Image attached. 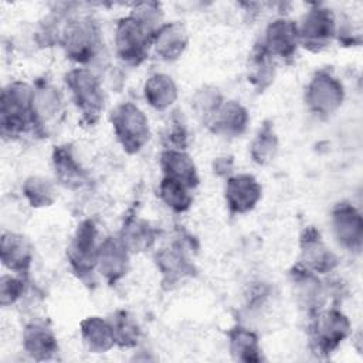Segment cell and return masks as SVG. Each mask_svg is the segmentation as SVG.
I'll list each match as a JSON object with an SVG mask.
<instances>
[{
  "mask_svg": "<svg viewBox=\"0 0 363 363\" xmlns=\"http://www.w3.org/2000/svg\"><path fill=\"white\" fill-rule=\"evenodd\" d=\"M261 45L272 58H291L299 45L296 23L288 18L271 21L265 30Z\"/></svg>",
  "mask_w": 363,
  "mask_h": 363,
  "instance_id": "7c38bea8",
  "label": "cell"
},
{
  "mask_svg": "<svg viewBox=\"0 0 363 363\" xmlns=\"http://www.w3.org/2000/svg\"><path fill=\"white\" fill-rule=\"evenodd\" d=\"M23 193L34 207L50 206L55 200L54 184L48 179L40 176L28 177L23 184Z\"/></svg>",
  "mask_w": 363,
  "mask_h": 363,
  "instance_id": "4dcf8cb0",
  "label": "cell"
},
{
  "mask_svg": "<svg viewBox=\"0 0 363 363\" xmlns=\"http://www.w3.org/2000/svg\"><path fill=\"white\" fill-rule=\"evenodd\" d=\"M166 140L169 143L167 149L184 150V146L187 143V129L180 116L173 115L170 118V123L166 130Z\"/></svg>",
  "mask_w": 363,
  "mask_h": 363,
  "instance_id": "e575fe53",
  "label": "cell"
},
{
  "mask_svg": "<svg viewBox=\"0 0 363 363\" xmlns=\"http://www.w3.org/2000/svg\"><path fill=\"white\" fill-rule=\"evenodd\" d=\"M301 264L315 274H326L337 264L335 254L325 245L319 231L313 227L306 228L301 235Z\"/></svg>",
  "mask_w": 363,
  "mask_h": 363,
  "instance_id": "4fadbf2b",
  "label": "cell"
},
{
  "mask_svg": "<svg viewBox=\"0 0 363 363\" xmlns=\"http://www.w3.org/2000/svg\"><path fill=\"white\" fill-rule=\"evenodd\" d=\"M159 196L169 208L177 213L186 211L193 201L189 187L164 176L159 184Z\"/></svg>",
  "mask_w": 363,
  "mask_h": 363,
  "instance_id": "83f0119b",
  "label": "cell"
},
{
  "mask_svg": "<svg viewBox=\"0 0 363 363\" xmlns=\"http://www.w3.org/2000/svg\"><path fill=\"white\" fill-rule=\"evenodd\" d=\"M98 247L95 223L92 220H84L78 225L68 247V259L75 274L86 277L94 272L96 268Z\"/></svg>",
  "mask_w": 363,
  "mask_h": 363,
  "instance_id": "9c48e42d",
  "label": "cell"
},
{
  "mask_svg": "<svg viewBox=\"0 0 363 363\" xmlns=\"http://www.w3.org/2000/svg\"><path fill=\"white\" fill-rule=\"evenodd\" d=\"M153 35L155 33L133 14L121 18L115 28L118 57L132 65L140 64L147 57Z\"/></svg>",
  "mask_w": 363,
  "mask_h": 363,
  "instance_id": "5b68a950",
  "label": "cell"
},
{
  "mask_svg": "<svg viewBox=\"0 0 363 363\" xmlns=\"http://www.w3.org/2000/svg\"><path fill=\"white\" fill-rule=\"evenodd\" d=\"M62 98L55 86L44 81L34 88L33 119L34 129L47 135L52 126L60 122L62 115Z\"/></svg>",
  "mask_w": 363,
  "mask_h": 363,
  "instance_id": "30bf717a",
  "label": "cell"
},
{
  "mask_svg": "<svg viewBox=\"0 0 363 363\" xmlns=\"http://www.w3.org/2000/svg\"><path fill=\"white\" fill-rule=\"evenodd\" d=\"M332 228L339 244L349 251L360 252L363 242V220L349 203H337L332 210Z\"/></svg>",
  "mask_w": 363,
  "mask_h": 363,
  "instance_id": "8fae6325",
  "label": "cell"
},
{
  "mask_svg": "<svg viewBox=\"0 0 363 363\" xmlns=\"http://www.w3.org/2000/svg\"><path fill=\"white\" fill-rule=\"evenodd\" d=\"M55 176L65 187L75 189L84 184L85 172L68 146H58L52 155Z\"/></svg>",
  "mask_w": 363,
  "mask_h": 363,
  "instance_id": "cb8c5ba5",
  "label": "cell"
},
{
  "mask_svg": "<svg viewBox=\"0 0 363 363\" xmlns=\"http://www.w3.org/2000/svg\"><path fill=\"white\" fill-rule=\"evenodd\" d=\"M250 81L258 88H267L274 79V58L259 44L255 47L250 61Z\"/></svg>",
  "mask_w": 363,
  "mask_h": 363,
  "instance_id": "f1b7e54d",
  "label": "cell"
},
{
  "mask_svg": "<svg viewBox=\"0 0 363 363\" xmlns=\"http://www.w3.org/2000/svg\"><path fill=\"white\" fill-rule=\"evenodd\" d=\"M294 285L296 286L298 296L302 301L303 306L309 312H318L320 311L322 305V298H323V291L320 286V282L315 272L309 271L305 268L302 264L296 265L294 271L291 272Z\"/></svg>",
  "mask_w": 363,
  "mask_h": 363,
  "instance_id": "44dd1931",
  "label": "cell"
},
{
  "mask_svg": "<svg viewBox=\"0 0 363 363\" xmlns=\"http://www.w3.org/2000/svg\"><path fill=\"white\" fill-rule=\"evenodd\" d=\"M33 251L30 242L21 234L3 233L1 235V261L14 272H26L31 264Z\"/></svg>",
  "mask_w": 363,
  "mask_h": 363,
  "instance_id": "ffe728a7",
  "label": "cell"
},
{
  "mask_svg": "<svg viewBox=\"0 0 363 363\" xmlns=\"http://www.w3.org/2000/svg\"><path fill=\"white\" fill-rule=\"evenodd\" d=\"M221 102H223V98L217 89L203 88L194 95L193 106H194L196 112L206 122L213 115V112L221 105Z\"/></svg>",
  "mask_w": 363,
  "mask_h": 363,
  "instance_id": "d6a6232c",
  "label": "cell"
},
{
  "mask_svg": "<svg viewBox=\"0 0 363 363\" xmlns=\"http://www.w3.org/2000/svg\"><path fill=\"white\" fill-rule=\"evenodd\" d=\"M23 346L35 360H47L57 352V339L52 330L43 322H33L23 332Z\"/></svg>",
  "mask_w": 363,
  "mask_h": 363,
  "instance_id": "d6986e66",
  "label": "cell"
},
{
  "mask_svg": "<svg viewBox=\"0 0 363 363\" xmlns=\"http://www.w3.org/2000/svg\"><path fill=\"white\" fill-rule=\"evenodd\" d=\"M115 342L122 347H132L139 340V326L136 320L125 311H118L111 320Z\"/></svg>",
  "mask_w": 363,
  "mask_h": 363,
  "instance_id": "1f68e13d",
  "label": "cell"
},
{
  "mask_svg": "<svg viewBox=\"0 0 363 363\" xmlns=\"http://www.w3.org/2000/svg\"><path fill=\"white\" fill-rule=\"evenodd\" d=\"M60 43L71 60L88 64L96 57L101 47L98 24L91 17L71 18L60 31Z\"/></svg>",
  "mask_w": 363,
  "mask_h": 363,
  "instance_id": "7a4b0ae2",
  "label": "cell"
},
{
  "mask_svg": "<svg viewBox=\"0 0 363 363\" xmlns=\"http://www.w3.org/2000/svg\"><path fill=\"white\" fill-rule=\"evenodd\" d=\"M187 31L179 21L162 24L153 35V45L162 60L173 61L179 58L187 45Z\"/></svg>",
  "mask_w": 363,
  "mask_h": 363,
  "instance_id": "ac0fdd59",
  "label": "cell"
},
{
  "mask_svg": "<svg viewBox=\"0 0 363 363\" xmlns=\"http://www.w3.org/2000/svg\"><path fill=\"white\" fill-rule=\"evenodd\" d=\"M156 262L163 277L169 282H174L193 271V265L189 262L183 247L177 244L162 248L156 255Z\"/></svg>",
  "mask_w": 363,
  "mask_h": 363,
  "instance_id": "d4e9b609",
  "label": "cell"
},
{
  "mask_svg": "<svg viewBox=\"0 0 363 363\" xmlns=\"http://www.w3.org/2000/svg\"><path fill=\"white\" fill-rule=\"evenodd\" d=\"M296 26L299 44L313 52L326 48L337 35V23L333 11L318 4L308 10Z\"/></svg>",
  "mask_w": 363,
  "mask_h": 363,
  "instance_id": "8992f818",
  "label": "cell"
},
{
  "mask_svg": "<svg viewBox=\"0 0 363 363\" xmlns=\"http://www.w3.org/2000/svg\"><path fill=\"white\" fill-rule=\"evenodd\" d=\"M343 101V85L329 71H318L309 81L305 92V102L315 115H332Z\"/></svg>",
  "mask_w": 363,
  "mask_h": 363,
  "instance_id": "ba28073f",
  "label": "cell"
},
{
  "mask_svg": "<svg viewBox=\"0 0 363 363\" xmlns=\"http://www.w3.org/2000/svg\"><path fill=\"white\" fill-rule=\"evenodd\" d=\"M230 352L235 360L259 362L261 349L255 333L247 328L237 326L230 330Z\"/></svg>",
  "mask_w": 363,
  "mask_h": 363,
  "instance_id": "4316f807",
  "label": "cell"
},
{
  "mask_svg": "<svg viewBox=\"0 0 363 363\" xmlns=\"http://www.w3.org/2000/svg\"><path fill=\"white\" fill-rule=\"evenodd\" d=\"M277 149H278L277 135L272 126L268 122H265L251 143V157L258 164H265L272 160Z\"/></svg>",
  "mask_w": 363,
  "mask_h": 363,
  "instance_id": "f546056e",
  "label": "cell"
},
{
  "mask_svg": "<svg viewBox=\"0 0 363 363\" xmlns=\"http://www.w3.org/2000/svg\"><path fill=\"white\" fill-rule=\"evenodd\" d=\"M261 199V186L251 174H235L227 180L225 201L231 213L244 214Z\"/></svg>",
  "mask_w": 363,
  "mask_h": 363,
  "instance_id": "9a60e30c",
  "label": "cell"
},
{
  "mask_svg": "<svg viewBox=\"0 0 363 363\" xmlns=\"http://www.w3.org/2000/svg\"><path fill=\"white\" fill-rule=\"evenodd\" d=\"M128 265L129 251L119 237H108L99 244L96 268L109 284L121 279L126 274Z\"/></svg>",
  "mask_w": 363,
  "mask_h": 363,
  "instance_id": "5bb4252c",
  "label": "cell"
},
{
  "mask_svg": "<svg viewBox=\"0 0 363 363\" xmlns=\"http://www.w3.org/2000/svg\"><path fill=\"white\" fill-rule=\"evenodd\" d=\"M214 133L228 138L241 135L248 123V115L242 105L235 101H223L213 115L204 122Z\"/></svg>",
  "mask_w": 363,
  "mask_h": 363,
  "instance_id": "2e32d148",
  "label": "cell"
},
{
  "mask_svg": "<svg viewBox=\"0 0 363 363\" xmlns=\"http://www.w3.org/2000/svg\"><path fill=\"white\" fill-rule=\"evenodd\" d=\"M81 335L94 353H104L116 345L111 322L98 316H89L81 322Z\"/></svg>",
  "mask_w": 363,
  "mask_h": 363,
  "instance_id": "7402d4cb",
  "label": "cell"
},
{
  "mask_svg": "<svg viewBox=\"0 0 363 363\" xmlns=\"http://www.w3.org/2000/svg\"><path fill=\"white\" fill-rule=\"evenodd\" d=\"M111 122L118 142L128 153H138L150 138L146 115L132 102L118 105L111 113Z\"/></svg>",
  "mask_w": 363,
  "mask_h": 363,
  "instance_id": "277c9868",
  "label": "cell"
},
{
  "mask_svg": "<svg viewBox=\"0 0 363 363\" xmlns=\"http://www.w3.org/2000/svg\"><path fill=\"white\" fill-rule=\"evenodd\" d=\"M145 99L157 111H164L172 106L177 98V86L166 74L152 75L143 88Z\"/></svg>",
  "mask_w": 363,
  "mask_h": 363,
  "instance_id": "603a6c76",
  "label": "cell"
},
{
  "mask_svg": "<svg viewBox=\"0 0 363 363\" xmlns=\"http://www.w3.org/2000/svg\"><path fill=\"white\" fill-rule=\"evenodd\" d=\"M33 96L34 88L20 81L11 82L3 89L0 122L4 135L16 136L28 128L34 129Z\"/></svg>",
  "mask_w": 363,
  "mask_h": 363,
  "instance_id": "6da1fadb",
  "label": "cell"
},
{
  "mask_svg": "<svg viewBox=\"0 0 363 363\" xmlns=\"http://www.w3.org/2000/svg\"><path fill=\"white\" fill-rule=\"evenodd\" d=\"M160 166L164 177L173 179L190 190L199 184V174L193 159L177 149H166L160 155Z\"/></svg>",
  "mask_w": 363,
  "mask_h": 363,
  "instance_id": "e0dca14e",
  "label": "cell"
},
{
  "mask_svg": "<svg viewBox=\"0 0 363 363\" xmlns=\"http://www.w3.org/2000/svg\"><path fill=\"white\" fill-rule=\"evenodd\" d=\"M24 291V282L11 275H3L0 279V302L3 306L14 303Z\"/></svg>",
  "mask_w": 363,
  "mask_h": 363,
  "instance_id": "836d02e7",
  "label": "cell"
},
{
  "mask_svg": "<svg viewBox=\"0 0 363 363\" xmlns=\"http://www.w3.org/2000/svg\"><path fill=\"white\" fill-rule=\"evenodd\" d=\"M156 237V231L152 225L138 217L129 218L121 231V241L128 248L129 252H138L149 248Z\"/></svg>",
  "mask_w": 363,
  "mask_h": 363,
  "instance_id": "484cf974",
  "label": "cell"
},
{
  "mask_svg": "<svg viewBox=\"0 0 363 363\" xmlns=\"http://www.w3.org/2000/svg\"><path fill=\"white\" fill-rule=\"evenodd\" d=\"M65 84L82 121L95 123L104 111V92L98 78L88 68H75L65 75Z\"/></svg>",
  "mask_w": 363,
  "mask_h": 363,
  "instance_id": "3957f363",
  "label": "cell"
},
{
  "mask_svg": "<svg viewBox=\"0 0 363 363\" xmlns=\"http://www.w3.org/2000/svg\"><path fill=\"white\" fill-rule=\"evenodd\" d=\"M349 330L350 323L340 311H318L309 326L311 345L316 353L328 354L343 342Z\"/></svg>",
  "mask_w": 363,
  "mask_h": 363,
  "instance_id": "52a82bcc",
  "label": "cell"
}]
</instances>
